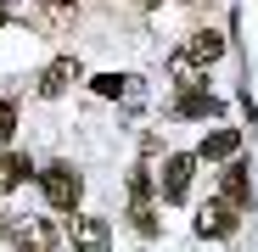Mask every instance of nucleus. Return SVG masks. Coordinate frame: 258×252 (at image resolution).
Returning <instances> with one entry per match:
<instances>
[{"label":"nucleus","instance_id":"9d476101","mask_svg":"<svg viewBox=\"0 0 258 252\" xmlns=\"http://www.w3.org/2000/svg\"><path fill=\"white\" fill-rule=\"evenodd\" d=\"M225 202H230V207L247 202V174H241V168H225Z\"/></svg>","mask_w":258,"mask_h":252},{"label":"nucleus","instance_id":"1a4fd4ad","mask_svg":"<svg viewBox=\"0 0 258 252\" xmlns=\"http://www.w3.org/2000/svg\"><path fill=\"white\" fill-rule=\"evenodd\" d=\"M230 151H236V129H213L202 140V157H230Z\"/></svg>","mask_w":258,"mask_h":252},{"label":"nucleus","instance_id":"6e6552de","mask_svg":"<svg viewBox=\"0 0 258 252\" xmlns=\"http://www.w3.org/2000/svg\"><path fill=\"white\" fill-rule=\"evenodd\" d=\"M23 180H28V162L12 157V151H0V191H12V185H23Z\"/></svg>","mask_w":258,"mask_h":252},{"label":"nucleus","instance_id":"7ed1b4c3","mask_svg":"<svg viewBox=\"0 0 258 252\" xmlns=\"http://www.w3.org/2000/svg\"><path fill=\"white\" fill-rule=\"evenodd\" d=\"M197 230L213 235V241L230 235V230H236V207H230V202H202V207H197Z\"/></svg>","mask_w":258,"mask_h":252},{"label":"nucleus","instance_id":"f257e3e1","mask_svg":"<svg viewBox=\"0 0 258 252\" xmlns=\"http://www.w3.org/2000/svg\"><path fill=\"white\" fill-rule=\"evenodd\" d=\"M219 56H225V39H219V34H191V45H185L174 62H168V73H174L180 84H191L202 67H213Z\"/></svg>","mask_w":258,"mask_h":252},{"label":"nucleus","instance_id":"ddd939ff","mask_svg":"<svg viewBox=\"0 0 258 252\" xmlns=\"http://www.w3.org/2000/svg\"><path fill=\"white\" fill-rule=\"evenodd\" d=\"M68 12H73V0H45V17H51V23H62Z\"/></svg>","mask_w":258,"mask_h":252},{"label":"nucleus","instance_id":"4468645a","mask_svg":"<svg viewBox=\"0 0 258 252\" xmlns=\"http://www.w3.org/2000/svg\"><path fill=\"white\" fill-rule=\"evenodd\" d=\"M135 6H157V0H135Z\"/></svg>","mask_w":258,"mask_h":252},{"label":"nucleus","instance_id":"9b49d317","mask_svg":"<svg viewBox=\"0 0 258 252\" xmlns=\"http://www.w3.org/2000/svg\"><path fill=\"white\" fill-rule=\"evenodd\" d=\"M123 90H135V78H112V73H107V78H96V96H107V101H118Z\"/></svg>","mask_w":258,"mask_h":252},{"label":"nucleus","instance_id":"39448f33","mask_svg":"<svg viewBox=\"0 0 258 252\" xmlns=\"http://www.w3.org/2000/svg\"><path fill=\"white\" fill-rule=\"evenodd\" d=\"M73 78H79V62H73V56H56V62L45 67V78H39V96H51V101L68 96V84H73Z\"/></svg>","mask_w":258,"mask_h":252},{"label":"nucleus","instance_id":"423d86ee","mask_svg":"<svg viewBox=\"0 0 258 252\" xmlns=\"http://www.w3.org/2000/svg\"><path fill=\"white\" fill-rule=\"evenodd\" d=\"M68 235H73L79 252H107V219H73Z\"/></svg>","mask_w":258,"mask_h":252},{"label":"nucleus","instance_id":"f8f14e48","mask_svg":"<svg viewBox=\"0 0 258 252\" xmlns=\"http://www.w3.org/2000/svg\"><path fill=\"white\" fill-rule=\"evenodd\" d=\"M12 129H17V112H12V101H0V140H12Z\"/></svg>","mask_w":258,"mask_h":252},{"label":"nucleus","instance_id":"2eb2a0df","mask_svg":"<svg viewBox=\"0 0 258 252\" xmlns=\"http://www.w3.org/2000/svg\"><path fill=\"white\" fill-rule=\"evenodd\" d=\"M0 23H6V12H0Z\"/></svg>","mask_w":258,"mask_h":252},{"label":"nucleus","instance_id":"0eeeda50","mask_svg":"<svg viewBox=\"0 0 258 252\" xmlns=\"http://www.w3.org/2000/svg\"><path fill=\"white\" fill-rule=\"evenodd\" d=\"M185 191H191V157H168V168H163V196H168V202H185Z\"/></svg>","mask_w":258,"mask_h":252},{"label":"nucleus","instance_id":"f03ea898","mask_svg":"<svg viewBox=\"0 0 258 252\" xmlns=\"http://www.w3.org/2000/svg\"><path fill=\"white\" fill-rule=\"evenodd\" d=\"M39 191H45V202H51V207H73V202L84 196V180L73 174V168H45Z\"/></svg>","mask_w":258,"mask_h":252},{"label":"nucleus","instance_id":"20e7f679","mask_svg":"<svg viewBox=\"0 0 258 252\" xmlns=\"http://www.w3.org/2000/svg\"><path fill=\"white\" fill-rule=\"evenodd\" d=\"M12 241H17L23 252H51V241H56V230H51L45 219H17V230H12Z\"/></svg>","mask_w":258,"mask_h":252}]
</instances>
